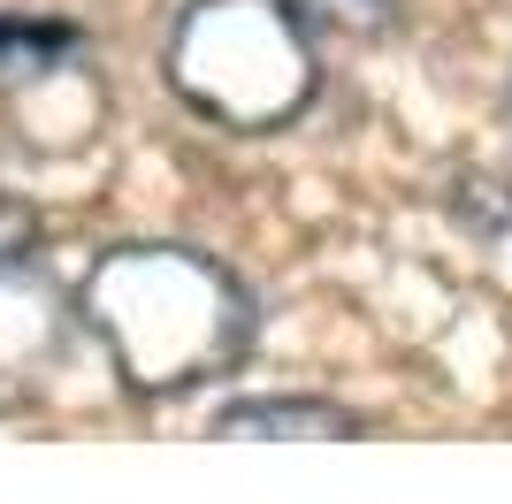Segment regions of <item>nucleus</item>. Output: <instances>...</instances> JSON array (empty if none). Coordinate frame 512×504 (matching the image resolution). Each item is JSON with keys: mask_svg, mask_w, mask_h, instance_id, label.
<instances>
[{"mask_svg": "<svg viewBox=\"0 0 512 504\" xmlns=\"http://www.w3.org/2000/svg\"><path fill=\"white\" fill-rule=\"evenodd\" d=\"M77 314L138 398L207 390L253 352V291L192 245H115L92 260Z\"/></svg>", "mask_w": 512, "mask_h": 504, "instance_id": "1", "label": "nucleus"}, {"mask_svg": "<svg viewBox=\"0 0 512 504\" xmlns=\"http://www.w3.org/2000/svg\"><path fill=\"white\" fill-rule=\"evenodd\" d=\"M169 84L222 130H283L314 100V23L291 0H192L169 31Z\"/></svg>", "mask_w": 512, "mask_h": 504, "instance_id": "2", "label": "nucleus"}, {"mask_svg": "<svg viewBox=\"0 0 512 504\" xmlns=\"http://www.w3.org/2000/svg\"><path fill=\"white\" fill-rule=\"evenodd\" d=\"M69 359V298L23 252H0V413H16L62 375Z\"/></svg>", "mask_w": 512, "mask_h": 504, "instance_id": "3", "label": "nucleus"}, {"mask_svg": "<svg viewBox=\"0 0 512 504\" xmlns=\"http://www.w3.org/2000/svg\"><path fill=\"white\" fill-rule=\"evenodd\" d=\"M214 436H245V443H337V436H360V420L329 398H253V405H230L214 420Z\"/></svg>", "mask_w": 512, "mask_h": 504, "instance_id": "4", "label": "nucleus"}, {"mask_svg": "<svg viewBox=\"0 0 512 504\" xmlns=\"http://www.w3.org/2000/svg\"><path fill=\"white\" fill-rule=\"evenodd\" d=\"M69 46H77L69 23H0V62L46 69V62H69Z\"/></svg>", "mask_w": 512, "mask_h": 504, "instance_id": "5", "label": "nucleus"}, {"mask_svg": "<svg viewBox=\"0 0 512 504\" xmlns=\"http://www.w3.org/2000/svg\"><path fill=\"white\" fill-rule=\"evenodd\" d=\"M314 31H337V39H367V31H383L390 8L398 0H291Z\"/></svg>", "mask_w": 512, "mask_h": 504, "instance_id": "6", "label": "nucleus"}]
</instances>
